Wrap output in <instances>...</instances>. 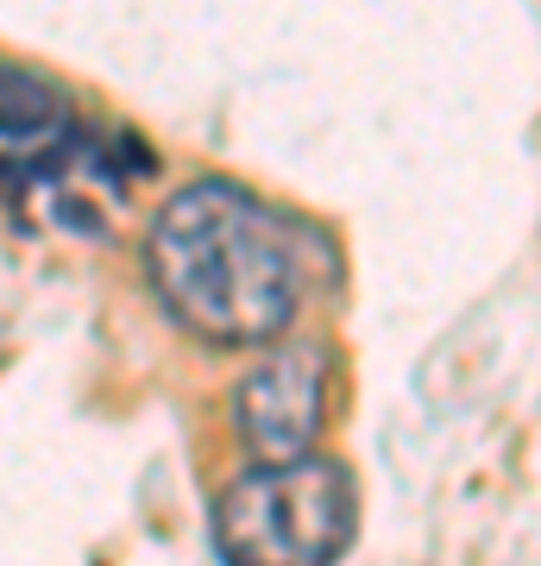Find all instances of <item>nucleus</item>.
Segmentation results:
<instances>
[{"mask_svg":"<svg viewBox=\"0 0 541 566\" xmlns=\"http://www.w3.org/2000/svg\"><path fill=\"white\" fill-rule=\"evenodd\" d=\"M145 271L158 303L215 346L278 340L302 303L290 221L227 177H201L158 208L145 233Z\"/></svg>","mask_w":541,"mask_h":566,"instance_id":"obj_1","label":"nucleus"},{"mask_svg":"<svg viewBox=\"0 0 541 566\" xmlns=\"http://www.w3.org/2000/svg\"><path fill=\"white\" fill-rule=\"evenodd\" d=\"M360 528V485L341 460L302 453L252 465L215 497V554L227 566H334Z\"/></svg>","mask_w":541,"mask_h":566,"instance_id":"obj_2","label":"nucleus"},{"mask_svg":"<svg viewBox=\"0 0 541 566\" xmlns=\"http://www.w3.org/2000/svg\"><path fill=\"white\" fill-rule=\"evenodd\" d=\"M233 416H240V434L259 453V465L302 460L321 434V416H327V359H321V346H283L264 365H252L240 390H233Z\"/></svg>","mask_w":541,"mask_h":566,"instance_id":"obj_3","label":"nucleus"},{"mask_svg":"<svg viewBox=\"0 0 541 566\" xmlns=\"http://www.w3.org/2000/svg\"><path fill=\"white\" fill-rule=\"evenodd\" d=\"M70 139H76L70 95L20 63H0V145H13V158H44Z\"/></svg>","mask_w":541,"mask_h":566,"instance_id":"obj_4","label":"nucleus"}]
</instances>
